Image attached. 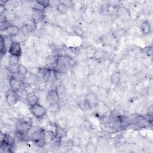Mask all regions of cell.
Masks as SVG:
<instances>
[{
    "label": "cell",
    "mask_w": 153,
    "mask_h": 153,
    "mask_svg": "<svg viewBox=\"0 0 153 153\" xmlns=\"http://www.w3.org/2000/svg\"><path fill=\"white\" fill-rule=\"evenodd\" d=\"M30 139L36 146L42 147L46 143V134L45 130L42 128L36 130L32 134Z\"/></svg>",
    "instance_id": "6da1fadb"
},
{
    "label": "cell",
    "mask_w": 153,
    "mask_h": 153,
    "mask_svg": "<svg viewBox=\"0 0 153 153\" xmlns=\"http://www.w3.org/2000/svg\"><path fill=\"white\" fill-rule=\"evenodd\" d=\"M31 114L37 119L42 118L47 114V109L40 103H37L30 107Z\"/></svg>",
    "instance_id": "7a4b0ae2"
},
{
    "label": "cell",
    "mask_w": 153,
    "mask_h": 153,
    "mask_svg": "<svg viewBox=\"0 0 153 153\" xmlns=\"http://www.w3.org/2000/svg\"><path fill=\"white\" fill-rule=\"evenodd\" d=\"M46 99L48 102L52 105H56L60 100L59 93L56 88L50 89L47 94Z\"/></svg>",
    "instance_id": "3957f363"
},
{
    "label": "cell",
    "mask_w": 153,
    "mask_h": 153,
    "mask_svg": "<svg viewBox=\"0 0 153 153\" xmlns=\"http://www.w3.org/2000/svg\"><path fill=\"white\" fill-rule=\"evenodd\" d=\"M84 103L89 108L95 107L98 103V98L97 95L93 92L88 93L85 96Z\"/></svg>",
    "instance_id": "277c9868"
},
{
    "label": "cell",
    "mask_w": 153,
    "mask_h": 153,
    "mask_svg": "<svg viewBox=\"0 0 153 153\" xmlns=\"http://www.w3.org/2000/svg\"><path fill=\"white\" fill-rule=\"evenodd\" d=\"M8 52L11 56L20 57L22 55V47L20 42L13 41L8 50Z\"/></svg>",
    "instance_id": "5b68a950"
},
{
    "label": "cell",
    "mask_w": 153,
    "mask_h": 153,
    "mask_svg": "<svg viewBox=\"0 0 153 153\" xmlns=\"http://www.w3.org/2000/svg\"><path fill=\"white\" fill-rule=\"evenodd\" d=\"M9 85L11 91L17 93L20 90L22 85V82L20 79L12 76L9 79Z\"/></svg>",
    "instance_id": "8992f818"
},
{
    "label": "cell",
    "mask_w": 153,
    "mask_h": 153,
    "mask_svg": "<svg viewBox=\"0 0 153 153\" xmlns=\"http://www.w3.org/2000/svg\"><path fill=\"white\" fill-rule=\"evenodd\" d=\"M5 100L8 105L10 106L14 105L19 100V97L16 92L11 91L7 93L5 96Z\"/></svg>",
    "instance_id": "52a82bcc"
},
{
    "label": "cell",
    "mask_w": 153,
    "mask_h": 153,
    "mask_svg": "<svg viewBox=\"0 0 153 153\" xmlns=\"http://www.w3.org/2000/svg\"><path fill=\"white\" fill-rule=\"evenodd\" d=\"M7 36L10 37L17 36L20 32V28L14 25H10L4 29Z\"/></svg>",
    "instance_id": "ba28073f"
},
{
    "label": "cell",
    "mask_w": 153,
    "mask_h": 153,
    "mask_svg": "<svg viewBox=\"0 0 153 153\" xmlns=\"http://www.w3.org/2000/svg\"><path fill=\"white\" fill-rule=\"evenodd\" d=\"M38 101H39L38 97L33 93H30L27 94L26 97V102L27 104L29 106V107L38 103Z\"/></svg>",
    "instance_id": "9c48e42d"
},
{
    "label": "cell",
    "mask_w": 153,
    "mask_h": 153,
    "mask_svg": "<svg viewBox=\"0 0 153 153\" xmlns=\"http://www.w3.org/2000/svg\"><path fill=\"white\" fill-rule=\"evenodd\" d=\"M31 127V124L29 121H23L17 124V131L27 133Z\"/></svg>",
    "instance_id": "30bf717a"
},
{
    "label": "cell",
    "mask_w": 153,
    "mask_h": 153,
    "mask_svg": "<svg viewBox=\"0 0 153 153\" xmlns=\"http://www.w3.org/2000/svg\"><path fill=\"white\" fill-rule=\"evenodd\" d=\"M66 136V131L58 124L55 125V136L56 138L60 139Z\"/></svg>",
    "instance_id": "8fae6325"
},
{
    "label": "cell",
    "mask_w": 153,
    "mask_h": 153,
    "mask_svg": "<svg viewBox=\"0 0 153 153\" xmlns=\"http://www.w3.org/2000/svg\"><path fill=\"white\" fill-rule=\"evenodd\" d=\"M151 25L148 20H145L142 23L140 26V30L143 34L146 35L149 33V32H151Z\"/></svg>",
    "instance_id": "7c38bea8"
},
{
    "label": "cell",
    "mask_w": 153,
    "mask_h": 153,
    "mask_svg": "<svg viewBox=\"0 0 153 153\" xmlns=\"http://www.w3.org/2000/svg\"><path fill=\"white\" fill-rule=\"evenodd\" d=\"M121 80V73L119 71L114 72L111 76V82L114 85H118Z\"/></svg>",
    "instance_id": "4fadbf2b"
},
{
    "label": "cell",
    "mask_w": 153,
    "mask_h": 153,
    "mask_svg": "<svg viewBox=\"0 0 153 153\" xmlns=\"http://www.w3.org/2000/svg\"><path fill=\"white\" fill-rule=\"evenodd\" d=\"M33 30L32 26L27 23L23 24L21 27H20V32L22 33L23 35H27L29 33H30Z\"/></svg>",
    "instance_id": "5bb4252c"
},
{
    "label": "cell",
    "mask_w": 153,
    "mask_h": 153,
    "mask_svg": "<svg viewBox=\"0 0 153 153\" xmlns=\"http://www.w3.org/2000/svg\"><path fill=\"white\" fill-rule=\"evenodd\" d=\"M17 74L21 76H25L27 74V70L25 66L19 64L17 67Z\"/></svg>",
    "instance_id": "9a60e30c"
},
{
    "label": "cell",
    "mask_w": 153,
    "mask_h": 153,
    "mask_svg": "<svg viewBox=\"0 0 153 153\" xmlns=\"http://www.w3.org/2000/svg\"><path fill=\"white\" fill-rule=\"evenodd\" d=\"M85 151L88 153H94L96 151V146L92 142H88L85 145Z\"/></svg>",
    "instance_id": "2e32d148"
},
{
    "label": "cell",
    "mask_w": 153,
    "mask_h": 153,
    "mask_svg": "<svg viewBox=\"0 0 153 153\" xmlns=\"http://www.w3.org/2000/svg\"><path fill=\"white\" fill-rule=\"evenodd\" d=\"M49 69L45 68H39L37 72V76L39 79H46Z\"/></svg>",
    "instance_id": "e0dca14e"
},
{
    "label": "cell",
    "mask_w": 153,
    "mask_h": 153,
    "mask_svg": "<svg viewBox=\"0 0 153 153\" xmlns=\"http://www.w3.org/2000/svg\"><path fill=\"white\" fill-rule=\"evenodd\" d=\"M19 58L20 57L10 55V56L9 57V60H8L9 65L10 66H17V65H18L19 64Z\"/></svg>",
    "instance_id": "ac0fdd59"
},
{
    "label": "cell",
    "mask_w": 153,
    "mask_h": 153,
    "mask_svg": "<svg viewBox=\"0 0 153 153\" xmlns=\"http://www.w3.org/2000/svg\"><path fill=\"white\" fill-rule=\"evenodd\" d=\"M36 4H38L44 9L47 8L50 5V2L48 1H36Z\"/></svg>",
    "instance_id": "d6986e66"
},
{
    "label": "cell",
    "mask_w": 153,
    "mask_h": 153,
    "mask_svg": "<svg viewBox=\"0 0 153 153\" xmlns=\"http://www.w3.org/2000/svg\"><path fill=\"white\" fill-rule=\"evenodd\" d=\"M71 143L74 146H78L80 144V140L76 137H74L71 140Z\"/></svg>",
    "instance_id": "ffe728a7"
}]
</instances>
